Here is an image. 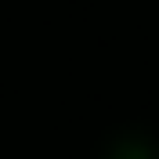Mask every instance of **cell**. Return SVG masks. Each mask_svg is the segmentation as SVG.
I'll list each match as a JSON object with an SVG mask.
<instances>
[{
    "mask_svg": "<svg viewBox=\"0 0 159 159\" xmlns=\"http://www.w3.org/2000/svg\"><path fill=\"white\" fill-rule=\"evenodd\" d=\"M94 159H159V134L148 127H116L98 145Z\"/></svg>",
    "mask_w": 159,
    "mask_h": 159,
    "instance_id": "cell-1",
    "label": "cell"
}]
</instances>
